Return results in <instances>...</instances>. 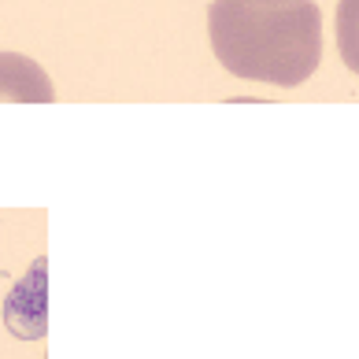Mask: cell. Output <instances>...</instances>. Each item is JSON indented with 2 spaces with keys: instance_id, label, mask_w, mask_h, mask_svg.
<instances>
[{
  "instance_id": "cell-1",
  "label": "cell",
  "mask_w": 359,
  "mask_h": 359,
  "mask_svg": "<svg viewBox=\"0 0 359 359\" xmlns=\"http://www.w3.org/2000/svg\"><path fill=\"white\" fill-rule=\"evenodd\" d=\"M208 37L233 78L292 89L318 71L323 11L311 0H211Z\"/></svg>"
},
{
  "instance_id": "cell-2",
  "label": "cell",
  "mask_w": 359,
  "mask_h": 359,
  "mask_svg": "<svg viewBox=\"0 0 359 359\" xmlns=\"http://www.w3.org/2000/svg\"><path fill=\"white\" fill-rule=\"evenodd\" d=\"M56 86L37 60L22 52H0V104H52Z\"/></svg>"
}]
</instances>
